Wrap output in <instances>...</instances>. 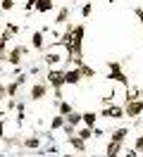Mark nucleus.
Here are the masks:
<instances>
[{
  "label": "nucleus",
  "mask_w": 143,
  "mask_h": 157,
  "mask_svg": "<svg viewBox=\"0 0 143 157\" xmlns=\"http://www.w3.org/2000/svg\"><path fill=\"white\" fill-rule=\"evenodd\" d=\"M72 109H74V107H72L67 100H60V102H57V114H62V117H67Z\"/></svg>",
  "instance_id": "21"
},
{
  "label": "nucleus",
  "mask_w": 143,
  "mask_h": 157,
  "mask_svg": "<svg viewBox=\"0 0 143 157\" xmlns=\"http://www.w3.org/2000/svg\"><path fill=\"white\" fill-rule=\"evenodd\" d=\"M24 10H26V12L34 10V0H26V2H24Z\"/></svg>",
  "instance_id": "34"
},
{
  "label": "nucleus",
  "mask_w": 143,
  "mask_h": 157,
  "mask_svg": "<svg viewBox=\"0 0 143 157\" xmlns=\"http://www.w3.org/2000/svg\"><path fill=\"white\" fill-rule=\"evenodd\" d=\"M46 83L53 90H62V86H65V69H48Z\"/></svg>",
  "instance_id": "2"
},
{
  "label": "nucleus",
  "mask_w": 143,
  "mask_h": 157,
  "mask_svg": "<svg viewBox=\"0 0 143 157\" xmlns=\"http://www.w3.org/2000/svg\"><path fill=\"white\" fill-rule=\"evenodd\" d=\"M105 136V131H103V128H98V126H95L93 128V138H103Z\"/></svg>",
  "instance_id": "33"
},
{
  "label": "nucleus",
  "mask_w": 143,
  "mask_h": 157,
  "mask_svg": "<svg viewBox=\"0 0 143 157\" xmlns=\"http://www.w3.org/2000/svg\"><path fill=\"white\" fill-rule=\"evenodd\" d=\"M81 71L79 67H72V69H65V86H79L81 83Z\"/></svg>",
  "instance_id": "7"
},
{
  "label": "nucleus",
  "mask_w": 143,
  "mask_h": 157,
  "mask_svg": "<svg viewBox=\"0 0 143 157\" xmlns=\"http://www.w3.org/2000/svg\"><path fill=\"white\" fill-rule=\"evenodd\" d=\"M122 150H124V143H114V140H110L107 147H105V157H117V155H122Z\"/></svg>",
  "instance_id": "12"
},
{
  "label": "nucleus",
  "mask_w": 143,
  "mask_h": 157,
  "mask_svg": "<svg viewBox=\"0 0 143 157\" xmlns=\"http://www.w3.org/2000/svg\"><path fill=\"white\" fill-rule=\"evenodd\" d=\"M124 157H138V152L131 147V150H126V152H124Z\"/></svg>",
  "instance_id": "35"
},
{
  "label": "nucleus",
  "mask_w": 143,
  "mask_h": 157,
  "mask_svg": "<svg viewBox=\"0 0 143 157\" xmlns=\"http://www.w3.org/2000/svg\"><path fill=\"white\" fill-rule=\"evenodd\" d=\"M26 81H29V74H19V76H14V83H17L19 88H22V86H24Z\"/></svg>",
  "instance_id": "27"
},
{
  "label": "nucleus",
  "mask_w": 143,
  "mask_h": 157,
  "mask_svg": "<svg viewBox=\"0 0 143 157\" xmlns=\"http://www.w3.org/2000/svg\"><path fill=\"white\" fill-rule=\"evenodd\" d=\"M0 105H2V98H0Z\"/></svg>",
  "instance_id": "39"
},
{
  "label": "nucleus",
  "mask_w": 143,
  "mask_h": 157,
  "mask_svg": "<svg viewBox=\"0 0 143 157\" xmlns=\"http://www.w3.org/2000/svg\"><path fill=\"white\" fill-rule=\"evenodd\" d=\"M76 136L81 138V140H91V138H93V128H88V126L81 124V126L76 128Z\"/></svg>",
  "instance_id": "20"
},
{
  "label": "nucleus",
  "mask_w": 143,
  "mask_h": 157,
  "mask_svg": "<svg viewBox=\"0 0 143 157\" xmlns=\"http://www.w3.org/2000/svg\"><path fill=\"white\" fill-rule=\"evenodd\" d=\"M98 117H105V119H124V107H119V105H107V107L100 109V114Z\"/></svg>",
  "instance_id": "5"
},
{
  "label": "nucleus",
  "mask_w": 143,
  "mask_h": 157,
  "mask_svg": "<svg viewBox=\"0 0 143 157\" xmlns=\"http://www.w3.org/2000/svg\"><path fill=\"white\" fill-rule=\"evenodd\" d=\"M126 136H129V126H119L110 133V140H114V143H126Z\"/></svg>",
  "instance_id": "11"
},
{
  "label": "nucleus",
  "mask_w": 143,
  "mask_h": 157,
  "mask_svg": "<svg viewBox=\"0 0 143 157\" xmlns=\"http://www.w3.org/2000/svg\"><path fill=\"white\" fill-rule=\"evenodd\" d=\"M65 117L62 114H55V117L50 119V131H60V128H65Z\"/></svg>",
  "instance_id": "19"
},
{
  "label": "nucleus",
  "mask_w": 143,
  "mask_h": 157,
  "mask_svg": "<svg viewBox=\"0 0 143 157\" xmlns=\"http://www.w3.org/2000/svg\"><path fill=\"white\" fill-rule=\"evenodd\" d=\"M79 71H81V76H84V78H93L95 76V69L91 67V64H86V62L79 67Z\"/></svg>",
  "instance_id": "22"
},
{
  "label": "nucleus",
  "mask_w": 143,
  "mask_h": 157,
  "mask_svg": "<svg viewBox=\"0 0 143 157\" xmlns=\"http://www.w3.org/2000/svg\"><path fill=\"white\" fill-rule=\"evenodd\" d=\"M5 105H7V109H17V98H7Z\"/></svg>",
  "instance_id": "30"
},
{
  "label": "nucleus",
  "mask_w": 143,
  "mask_h": 157,
  "mask_svg": "<svg viewBox=\"0 0 143 157\" xmlns=\"http://www.w3.org/2000/svg\"><path fill=\"white\" fill-rule=\"evenodd\" d=\"M14 5H17L14 0H0V10H2V12H12V10H14Z\"/></svg>",
  "instance_id": "24"
},
{
  "label": "nucleus",
  "mask_w": 143,
  "mask_h": 157,
  "mask_svg": "<svg viewBox=\"0 0 143 157\" xmlns=\"http://www.w3.org/2000/svg\"><path fill=\"white\" fill-rule=\"evenodd\" d=\"M67 143L72 145V150H76V152H86V140H81V138L76 136H67Z\"/></svg>",
  "instance_id": "14"
},
{
  "label": "nucleus",
  "mask_w": 143,
  "mask_h": 157,
  "mask_svg": "<svg viewBox=\"0 0 143 157\" xmlns=\"http://www.w3.org/2000/svg\"><path fill=\"white\" fill-rule=\"evenodd\" d=\"M31 48L36 50V52H43V50H46V33H43V31H34V33H31Z\"/></svg>",
  "instance_id": "8"
},
{
  "label": "nucleus",
  "mask_w": 143,
  "mask_h": 157,
  "mask_svg": "<svg viewBox=\"0 0 143 157\" xmlns=\"http://www.w3.org/2000/svg\"><path fill=\"white\" fill-rule=\"evenodd\" d=\"M24 55H29V48H26V45H14V48H7V64L19 67Z\"/></svg>",
  "instance_id": "3"
},
{
  "label": "nucleus",
  "mask_w": 143,
  "mask_h": 157,
  "mask_svg": "<svg viewBox=\"0 0 143 157\" xmlns=\"http://www.w3.org/2000/svg\"><path fill=\"white\" fill-rule=\"evenodd\" d=\"M5 119H0V140H5Z\"/></svg>",
  "instance_id": "32"
},
{
  "label": "nucleus",
  "mask_w": 143,
  "mask_h": 157,
  "mask_svg": "<svg viewBox=\"0 0 143 157\" xmlns=\"http://www.w3.org/2000/svg\"><path fill=\"white\" fill-rule=\"evenodd\" d=\"M7 43L10 40L5 38V36H0V55H7Z\"/></svg>",
  "instance_id": "28"
},
{
  "label": "nucleus",
  "mask_w": 143,
  "mask_h": 157,
  "mask_svg": "<svg viewBox=\"0 0 143 157\" xmlns=\"http://www.w3.org/2000/svg\"><path fill=\"white\" fill-rule=\"evenodd\" d=\"M60 157H76V155H60Z\"/></svg>",
  "instance_id": "36"
},
{
  "label": "nucleus",
  "mask_w": 143,
  "mask_h": 157,
  "mask_svg": "<svg viewBox=\"0 0 143 157\" xmlns=\"http://www.w3.org/2000/svg\"><path fill=\"white\" fill-rule=\"evenodd\" d=\"M5 88H7V98H17V93H19V86L14 83V81L5 83Z\"/></svg>",
  "instance_id": "23"
},
{
  "label": "nucleus",
  "mask_w": 143,
  "mask_h": 157,
  "mask_svg": "<svg viewBox=\"0 0 143 157\" xmlns=\"http://www.w3.org/2000/svg\"><path fill=\"white\" fill-rule=\"evenodd\" d=\"M22 145L29 147V150H38V147H41V138L38 136H26V138H22Z\"/></svg>",
  "instance_id": "18"
},
{
  "label": "nucleus",
  "mask_w": 143,
  "mask_h": 157,
  "mask_svg": "<svg viewBox=\"0 0 143 157\" xmlns=\"http://www.w3.org/2000/svg\"><path fill=\"white\" fill-rule=\"evenodd\" d=\"M60 62H62V57H60V52H55V50H48L46 55H43V64L50 67V69H55Z\"/></svg>",
  "instance_id": "9"
},
{
  "label": "nucleus",
  "mask_w": 143,
  "mask_h": 157,
  "mask_svg": "<svg viewBox=\"0 0 143 157\" xmlns=\"http://www.w3.org/2000/svg\"><path fill=\"white\" fill-rule=\"evenodd\" d=\"M53 7H55V0H34V10L41 12V14L53 12Z\"/></svg>",
  "instance_id": "10"
},
{
  "label": "nucleus",
  "mask_w": 143,
  "mask_h": 157,
  "mask_svg": "<svg viewBox=\"0 0 143 157\" xmlns=\"http://www.w3.org/2000/svg\"><path fill=\"white\" fill-rule=\"evenodd\" d=\"M91 12H93V2L88 0V2H84V7H81V17L88 19V17H91Z\"/></svg>",
  "instance_id": "25"
},
{
  "label": "nucleus",
  "mask_w": 143,
  "mask_h": 157,
  "mask_svg": "<svg viewBox=\"0 0 143 157\" xmlns=\"http://www.w3.org/2000/svg\"><path fill=\"white\" fill-rule=\"evenodd\" d=\"M107 2H110V5H112V2H117V0H107Z\"/></svg>",
  "instance_id": "37"
},
{
  "label": "nucleus",
  "mask_w": 143,
  "mask_h": 157,
  "mask_svg": "<svg viewBox=\"0 0 143 157\" xmlns=\"http://www.w3.org/2000/svg\"><path fill=\"white\" fill-rule=\"evenodd\" d=\"M69 2H74V0H69Z\"/></svg>",
  "instance_id": "40"
},
{
  "label": "nucleus",
  "mask_w": 143,
  "mask_h": 157,
  "mask_svg": "<svg viewBox=\"0 0 143 157\" xmlns=\"http://www.w3.org/2000/svg\"><path fill=\"white\" fill-rule=\"evenodd\" d=\"M112 98H114V93H110V95H103V98H100V105H103V107L112 105Z\"/></svg>",
  "instance_id": "29"
},
{
  "label": "nucleus",
  "mask_w": 143,
  "mask_h": 157,
  "mask_svg": "<svg viewBox=\"0 0 143 157\" xmlns=\"http://www.w3.org/2000/svg\"><path fill=\"white\" fill-rule=\"evenodd\" d=\"M107 78L119 83L124 88H131V81H129V74L124 71V64L119 59H107Z\"/></svg>",
  "instance_id": "1"
},
{
  "label": "nucleus",
  "mask_w": 143,
  "mask_h": 157,
  "mask_svg": "<svg viewBox=\"0 0 143 157\" xmlns=\"http://www.w3.org/2000/svg\"><path fill=\"white\" fill-rule=\"evenodd\" d=\"M124 117H133L138 119L143 114V100H131V102H124Z\"/></svg>",
  "instance_id": "4"
},
{
  "label": "nucleus",
  "mask_w": 143,
  "mask_h": 157,
  "mask_svg": "<svg viewBox=\"0 0 143 157\" xmlns=\"http://www.w3.org/2000/svg\"><path fill=\"white\" fill-rule=\"evenodd\" d=\"M133 14L138 17V21H141V26H143V7H133Z\"/></svg>",
  "instance_id": "31"
},
{
  "label": "nucleus",
  "mask_w": 143,
  "mask_h": 157,
  "mask_svg": "<svg viewBox=\"0 0 143 157\" xmlns=\"http://www.w3.org/2000/svg\"><path fill=\"white\" fill-rule=\"evenodd\" d=\"M65 121L69 124V126L79 128V126H81V112H76V109H72V112H69V114L65 117Z\"/></svg>",
  "instance_id": "17"
},
{
  "label": "nucleus",
  "mask_w": 143,
  "mask_h": 157,
  "mask_svg": "<svg viewBox=\"0 0 143 157\" xmlns=\"http://www.w3.org/2000/svg\"><path fill=\"white\" fill-rule=\"evenodd\" d=\"M81 124L84 126H88V128H95V124H98V114L95 112H81Z\"/></svg>",
  "instance_id": "13"
},
{
  "label": "nucleus",
  "mask_w": 143,
  "mask_h": 157,
  "mask_svg": "<svg viewBox=\"0 0 143 157\" xmlns=\"http://www.w3.org/2000/svg\"><path fill=\"white\" fill-rule=\"evenodd\" d=\"M133 150H136L138 155H143V133H141V136H136V140H133Z\"/></svg>",
  "instance_id": "26"
},
{
  "label": "nucleus",
  "mask_w": 143,
  "mask_h": 157,
  "mask_svg": "<svg viewBox=\"0 0 143 157\" xmlns=\"http://www.w3.org/2000/svg\"><path fill=\"white\" fill-rule=\"evenodd\" d=\"M69 17H72V7H60V10H57V14H55V21H53V24H67V21H69Z\"/></svg>",
  "instance_id": "15"
},
{
  "label": "nucleus",
  "mask_w": 143,
  "mask_h": 157,
  "mask_svg": "<svg viewBox=\"0 0 143 157\" xmlns=\"http://www.w3.org/2000/svg\"><path fill=\"white\" fill-rule=\"evenodd\" d=\"M138 98H141V100H143V90H141V95H138Z\"/></svg>",
  "instance_id": "38"
},
{
  "label": "nucleus",
  "mask_w": 143,
  "mask_h": 157,
  "mask_svg": "<svg viewBox=\"0 0 143 157\" xmlns=\"http://www.w3.org/2000/svg\"><path fill=\"white\" fill-rule=\"evenodd\" d=\"M48 88H50V86H48L46 81H36V83L31 86V90H29V98L31 100H43L48 95Z\"/></svg>",
  "instance_id": "6"
},
{
  "label": "nucleus",
  "mask_w": 143,
  "mask_h": 157,
  "mask_svg": "<svg viewBox=\"0 0 143 157\" xmlns=\"http://www.w3.org/2000/svg\"><path fill=\"white\" fill-rule=\"evenodd\" d=\"M17 33H19V24H14V21H7V24H5V31H2L0 36H5L7 40H12Z\"/></svg>",
  "instance_id": "16"
}]
</instances>
